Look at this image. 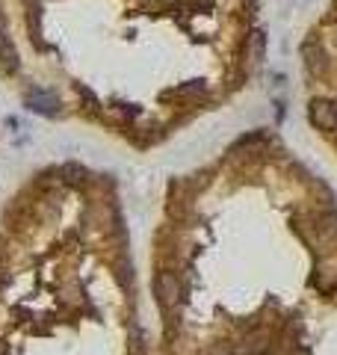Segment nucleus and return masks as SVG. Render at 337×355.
<instances>
[{
    "mask_svg": "<svg viewBox=\"0 0 337 355\" xmlns=\"http://www.w3.org/2000/svg\"><path fill=\"white\" fill-rule=\"evenodd\" d=\"M308 237L322 249L337 246V214H320L313 225H308Z\"/></svg>",
    "mask_w": 337,
    "mask_h": 355,
    "instance_id": "nucleus-1",
    "label": "nucleus"
},
{
    "mask_svg": "<svg viewBox=\"0 0 337 355\" xmlns=\"http://www.w3.org/2000/svg\"><path fill=\"white\" fill-rule=\"evenodd\" d=\"M154 296H157V302H160L163 311L175 308L181 302V282H178L172 272H160L154 279Z\"/></svg>",
    "mask_w": 337,
    "mask_h": 355,
    "instance_id": "nucleus-2",
    "label": "nucleus"
},
{
    "mask_svg": "<svg viewBox=\"0 0 337 355\" xmlns=\"http://www.w3.org/2000/svg\"><path fill=\"white\" fill-rule=\"evenodd\" d=\"M24 104H27V110H33V113H39V116H48V119L60 116V101H56L51 92H44V89H30Z\"/></svg>",
    "mask_w": 337,
    "mask_h": 355,
    "instance_id": "nucleus-3",
    "label": "nucleus"
},
{
    "mask_svg": "<svg viewBox=\"0 0 337 355\" xmlns=\"http://www.w3.org/2000/svg\"><path fill=\"white\" fill-rule=\"evenodd\" d=\"M308 116L313 121V128H320V130H334L337 128V104L331 101H311L308 107Z\"/></svg>",
    "mask_w": 337,
    "mask_h": 355,
    "instance_id": "nucleus-4",
    "label": "nucleus"
},
{
    "mask_svg": "<svg viewBox=\"0 0 337 355\" xmlns=\"http://www.w3.org/2000/svg\"><path fill=\"white\" fill-rule=\"evenodd\" d=\"M18 51H15V44L9 42V36L3 30H0V71L3 74H15L18 71Z\"/></svg>",
    "mask_w": 337,
    "mask_h": 355,
    "instance_id": "nucleus-5",
    "label": "nucleus"
},
{
    "mask_svg": "<svg viewBox=\"0 0 337 355\" xmlns=\"http://www.w3.org/2000/svg\"><path fill=\"white\" fill-rule=\"evenodd\" d=\"M245 53H249V60L252 62H261L263 60V53H266V36L261 30H254L249 39H245Z\"/></svg>",
    "mask_w": 337,
    "mask_h": 355,
    "instance_id": "nucleus-6",
    "label": "nucleus"
},
{
    "mask_svg": "<svg viewBox=\"0 0 337 355\" xmlns=\"http://www.w3.org/2000/svg\"><path fill=\"white\" fill-rule=\"evenodd\" d=\"M181 101H196V98H205L207 95V83L205 80H189V83H181L175 92Z\"/></svg>",
    "mask_w": 337,
    "mask_h": 355,
    "instance_id": "nucleus-7",
    "label": "nucleus"
},
{
    "mask_svg": "<svg viewBox=\"0 0 337 355\" xmlns=\"http://www.w3.org/2000/svg\"><path fill=\"white\" fill-rule=\"evenodd\" d=\"M110 116L121 121V119H133V116H137V110L128 107V104H112V107H110Z\"/></svg>",
    "mask_w": 337,
    "mask_h": 355,
    "instance_id": "nucleus-8",
    "label": "nucleus"
},
{
    "mask_svg": "<svg viewBox=\"0 0 337 355\" xmlns=\"http://www.w3.org/2000/svg\"><path fill=\"white\" fill-rule=\"evenodd\" d=\"M62 175H65V181H80L83 178V169H77V166H62Z\"/></svg>",
    "mask_w": 337,
    "mask_h": 355,
    "instance_id": "nucleus-9",
    "label": "nucleus"
},
{
    "mask_svg": "<svg viewBox=\"0 0 337 355\" xmlns=\"http://www.w3.org/2000/svg\"><path fill=\"white\" fill-rule=\"evenodd\" d=\"M207 355H231V349H228V343H213Z\"/></svg>",
    "mask_w": 337,
    "mask_h": 355,
    "instance_id": "nucleus-10",
    "label": "nucleus"
}]
</instances>
